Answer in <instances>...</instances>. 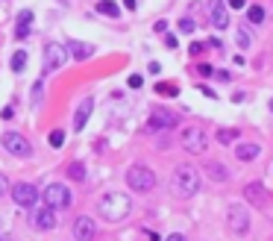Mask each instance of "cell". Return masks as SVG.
<instances>
[{
    "label": "cell",
    "instance_id": "8d00e7d4",
    "mask_svg": "<svg viewBox=\"0 0 273 241\" xmlns=\"http://www.w3.org/2000/svg\"><path fill=\"white\" fill-rule=\"evenodd\" d=\"M229 6H232V9H244V6H247V0H229Z\"/></svg>",
    "mask_w": 273,
    "mask_h": 241
},
{
    "label": "cell",
    "instance_id": "30bf717a",
    "mask_svg": "<svg viewBox=\"0 0 273 241\" xmlns=\"http://www.w3.org/2000/svg\"><path fill=\"white\" fill-rule=\"evenodd\" d=\"M97 235V224L88 215H80L73 221V238L77 241H91Z\"/></svg>",
    "mask_w": 273,
    "mask_h": 241
},
{
    "label": "cell",
    "instance_id": "44dd1931",
    "mask_svg": "<svg viewBox=\"0 0 273 241\" xmlns=\"http://www.w3.org/2000/svg\"><path fill=\"white\" fill-rule=\"evenodd\" d=\"M156 94H162V97H177L179 88H177L173 83H156Z\"/></svg>",
    "mask_w": 273,
    "mask_h": 241
},
{
    "label": "cell",
    "instance_id": "ac0fdd59",
    "mask_svg": "<svg viewBox=\"0 0 273 241\" xmlns=\"http://www.w3.org/2000/svg\"><path fill=\"white\" fill-rule=\"evenodd\" d=\"M238 159L241 162H253V159L259 156V144H253V141H247V144H238Z\"/></svg>",
    "mask_w": 273,
    "mask_h": 241
},
{
    "label": "cell",
    "instance_id": "7bdbcfd3",
    "mask_svg": "<svg viewBox=\"0 0 273 241\" xmlns=\"http://www.w3.org/2000/svg\"><path fill=\"white\" fill-rule=\"evenodd\" d=\"M150 241H162V238H159V235H156V232H150Z\"/></svg>",
    "mask_w": 273,
    "mask_h": 241
},
{
    "label": "cell",
    "instance_id": "484cf974",
    "mask_svg": "<svg viewBox=\"0 0 273 241\" xmlns=\"http://www.w3.org/2000/svg\"><path fill=\"white\" fill-rule=\"evenodd\" d=\"M247 18H250V24H261V21H264V9H261V6H250Z\"/></svg>",
    "mask_w": 273,
    "mask_h": 241
},
{
    "label": "cell",
    "instance_id": "60d3db41",
    "mask_svg": "<svg viewBox=\"0 0 273 241\" xmlns=\"http://www.w3.org/2000/svg\"><path fill=\"white\" fill-rule=\"evenodd\" d=\"M123 6H127V9H135L138 3H135V0H123Z\"/></svg>",
    "mask_w": 273,
    "mask_h": 241
},
{
    "label": "cell",
    "instance_id": "603a6c76",
    "mask_svg": "<svg viewBox=\"0 0 273 241\" xmlns=\"http://www.w3.org/2000/svg\"><path fill=\"white\" fill-rule=\"evenodd\" d=\"M235 138H238V130H232V127L229 130H217V141L220 144H232Z\"/></svg>",
    "mask_w": 273,
    "mask_h": 241
},
{
    "label": "cell",
    "instance_id": "e575fe53",
    "mask_svg": "<svg viewBox=\"0 0 273 241\" xmlns=\"http://www.w3.org/2000/svg\"><path fill=\"white\" fill-rule=\"evenodd\" d=\"M203 47H206V44H191V56H200V53H203Z\"/></svg>",
    "mask_w": 273,
    "mask_h": 241
},
{
    "label": "cell",
    "instance_id": "cb8c5ba5",
    "mask_svg": "<svg viewBox=\"0 0 273 241\" xmlns=\"http://www.w3.org/2000/svg\"><path fill=\"white\" fill-rule=\"evenodd\" d=\"M24 68H27V53H24V50H18V53L12 56V71L21 74Z\"/></svg>",
    "mask_w": 273,
    "mask_h": 241
},
{
    "label": "cell",
    "instance_id": "e0dca14e",
    "mask_svg": "<svg viewBox=\"0 0 273 241\" xmlns=\"http://www.w3.org/2000/svg\"><path fill=\"white\" fill-rule=\"evenodd\" d=\"M206 174H209L212 180H217V182H226V180H229V171H226L220 162H209V165H206Z\"/></svg>",
    "mask_w": 273,
    "mask_h": 241
},
{
    "label": "cell",
    "instance_id": "4316f807",
    "mask_svg": "<svg viewBox=\"0 0 273 241\" xmlns=\"http://www.w3.org/2000/svg\"><path fill=\"white\" fill-rule=\"evenodd\" d=\"M250 44H253V36H250L247 27H241L238 30V47H250Z\"/></svg>",
    "mask_w": 273,
    "mask_h": 241
},
{
    "label": "cell",
    "instance_id": "277c9868",
    "mask_svg": "<svg viewBox=\"0 0 273 241\" xmlns=\"http://www.w3.org/2000/svg\"><path fill=\"white\" fill-rule=\"evenodd\" d=\"M127 182L132 185V191L147 194V191H153V185H156V174H153L150 168H144V165H132V168L127 171Z\"/></svg>",
    "mask_w": 273,
    "mask_h": 241
},
{
    "label": "cell",
    "instance_id": "8fae6325",
    "mask_svg": "<svg viewBox=\"0 0 273 241\" xmlns=\"http://www.w3.org/2000/svg\"><path fill=\"white\" fill-rule=\"evenodd\" d=\"M12 197L18 206H33L38 200V191H36V185H30V182H18L12 188Z\"/></svg>",
    "mask_w": 273,
    "mask_h": 241
},
{
    "label": "cell",
    "instance_id": "83f0119b",
    "mask_svg": "<svg viewBox=\"0 0 273 241\" xmlns=\"http://www.w3.org/2000/svg\"><path fill=\"white\" fill-rule=\"evenodd\" d=\"M65 144V130H53L50 133V147H62Z\"/></svg>",
    "mask_w": 273,
    "mask_h": 241
},
{
    "label": "cell",
    "instance_id": "5bb4252c",
    "mask_svg": "<svg viewBox=\"0 0 273 241\" xmlns=\"http://www.w3.org/2000/svg\"><path fill=\"white\" fill-rule=\"evenodd\" d=\"M91 106H94V100H91V97H85L83 103H80L77 118H73V127H77V130H83V127H85V120H88V115H91Z\"/></svg>",
    "mask_w": 273,
    "mask_h": 241
},
{
    "label": "cell",
    "instance_id": "1f68e13d",
    "mask_svg": "<svg viewBox=\"0 0 273 241\" xmlns=\"http://www.w3.org/2000/svg\"><path fill=\"white\" fill-rule=\"evenodd\" d=\"M147 71L153 74V77H159V74H162V65H159V62H150V65H147Z\"/></svg>",
    "mask_w": 273,
    "mask_h": 241
},
{
    "label": "cell",
    "instance_id": "7402d4cb",
    "mask_svg": "<svg viewBox=\"0 0 273 241\" xmlns=\"http://www.w3.org/2000/svg\"><path fill=\"white\" fill-rule=\"evenodd\" d=\"M68 177H71L73 182H83L85 180V165L83 162H73L71 168H68Z\"/></svg>",
    "mask_w": 273,
    "mask_h": 241
},
{
    "label": "cell",
    "instance_id": "f546056e",
    "mask_svg": "<svg viewBox=\"0 0 273 241\" xmlns=\"http://www.w3.org/2000/svg\"><path fill=\"white\" fill-rule=\"evenodd\" d=\"M141 83H144V80H141V74H132L130 80H127V85H130V88H141Z\"/></svg>",
    "mask_w": 273,
    "mask_h": 241
},
{
    "label": "cell",
    "instance_id": "d6986e66",
    "mask_svg": "<svg viewBox=\"0 0 273 241\" xmlns=\"http://www.w3.org/2000/svg\"><path fill=\"white\" fill-rule=\"evenodd\" d=\"M30 21H33V12H30V9H24V12L18 15V38H24L27 33H30Z\"/></svg>",
    "mask_w": 273,
    "mask_h": 241
},
{
    "label": "cell",
    "instance_id": "836d02e7",
    "mask_svg": "<svg viewBox=\"0 0 273 241\" xmlns=\"http://www.w3.org/2000/svg\"><path fill=\"white\" fill-rule=\"evenodd\" d=\"M6 188H9V180H6V174H0V194H6Z\"/></svg>",
    "mask_w": 273,
    "mask_h": 241
},
{
    "label": "cell",
    "instance_id": "f35d334b",
    "mask_svg": "<svg viewBox=\"0 0 273 241\" xmlns=\"http://www.w3.org/2000/svg\"><path fill=\"white\" fill-rule=\"evenodd\" d=\"M153 30H156V33H165V30H167V24H165V21H156V24H153Z\"/></svg>",
    "mask_w": 273,
    "mask_h": 241
},
{
    "label": "cell",
    "instance_id": "d6a6232c",
    "mask_svg": "<svg viewBox=\"0 0 273 241\" xmlns=\"http://www.w3.org/2000/svg\"><path fill=\"white\" fill-rule=\"evenodd\" d=\"M0 118H3V120L15 118V109H12V106H6V109H3V112H0Z\"/></svg>",
    "mask_w": 273,
    "mask_h": 241
},
{
    "label": "cell",
    "instance_id": "7a4b0ae2",
    "mask_svg": "<svg viewBox=\"0 0 273 241\" xmlns=\"http://www.w3.org/2000/svg\"><path fill=\"white\" fill-rule=\"evenodd\" d=\"M197 191H200V174L191 165H182L173 171V194L177 197H194Z\"/></svg>",
    "mask_w": 273,
    "mask_h": 241
},
{
    "label": "cell",
    "instance_id": "4dcf8cb0",
    "mask_svg": "<svg viewBox=\"0 0 273 241\" xmlns=\"http://www.w3.org/2000/svg\"><path fill=\"white\" fill-rule=\"evenodd\" d=\"M197 71H200L203 77H214V68L209 65V62H203V65H197Z\"/></svg>",
    "mask_w": 273,
    "mask_h": 241
},
{
    "label": "cell",
    "instance_id": "6da1fadb",
    "mask_svg": "<svg viewBox=\"0 0 273 241\" xmlns=\"http://www.w3.org/2000/svg\"><path fill=\"white\" fill-rule=\"evenodd\" d=\"M100 215L106 218V221H123V218L130 215V209H132V203H130V197L127 194H120V191H109V194H103L100 197Z\"/></svg>",
    "mask_w": 273,
    "mask_h": 241
},
{
    "label": "cell",
    "instance_id": "ab89813d",
    "mask_svg": "<svg viewBox=\"0 0 273 241\" xmlns=\"http://www.w3.org/2000/svg\"><path fill=\"white\" fill-rule=\"evenodd\" d=\"M200 91H203V94H206V97H212V100H214V97H217V94H214V91H212V88H206V85H200Z\"/></svg>",
    "mask_w": 273,
    "mask_h": 241
},
{
    "label": "cell",
    "instance_id": "d590c367",
    "mask_svg": "<svg viewBox=\"0 0 273 241\" xmlns=\"http://www.w3.org/2000/svg\"><path fill=\"white\" fill-rule=\"evenodd\" d=\"M165 47H170V50L177 47V36H165Z\"/></svg>",
    "mask_w": 273,
    "mask_h": 241
},
{
    "label": "cell",
    "instance_id": "9c48e42d",
    "mask_svg": "<svg viewBox=\"0 0 273 241\" xmlns=\"http://www.w3.org/2000/svg\"><path fill=\"white\" fill-rule=\"evenodd\" d=\"M177 124H179V118L173 115V112L156 109L153 115H150V120H147V130H150V133H159V130H173Z\"/></svg>",
    "mask_w": 273,
    "mask_h": 241
},
{
    "label": "cell",
    "instance_id": "5b68a950",
    "mask_svg": "<svg viewBox=\"0 0 273 241\" xmlns=\"http://www.w3.org/2000/svg\"><path fill=\"white\" fill-rule=\"evenodd\" d=\"M226 221H229V229L235 235H247L250 232V209H244L241 203H232L226 209Z\"/></svg>",
    "mask_w": 273,
    "mask_h": 241
},
{
    "label": "cell",
    "instance_id": "ba28073f",
    "mask_svg": "<svg viewBox=\"0 0 273 241\" xmlns=\"http://www.w3.org/2000/svg\"><path fill=\"white\" fill-rule=\"evenodd\" d=\"M3 147L12 153V156H18V159H27L30 153H33V147H30V141H27L21 133H3Z\"/></svg>",
    "mask_w": 273,
    "mask_h": 241
},
{
    "label": "cell",
    "instance_id": "2e32d148",
    "mask_svg": "<svg viewBox=\"0 0 273 241\" xmlns=\"http://www.w3.org/2000/svg\"><path fill=\"white\" fill-rule=\"evenodd\" d=\"M68 53H71L73 59H88V56H91V47H88V44H83V41H68Z\"/></svg>",
    "mask_w": 273,
    "mask_h": 241
},
{
    "label": "cell",
    "instance_id": "f6af8a7d",
    "mask_svg": "<svg viewBox=\"0 0 273 241\" xmlns=\"http://www.w3.org/2000/svg\"><path fill=\"white\" fill-rule=\"evenodd\" d=\"M270 112H273V100H270Z\"/></svg>",
    "mask_w": 273,
    "mask_h": 241
},
{
    "label": "cell",
    "instance_id": "f1b7e54d",
    "mask_svg": "<svg viewBox=\"0 0 273 241\" xmlns=\"http://www.w3.org/2000/svg\"><path fill=\"white\" fill-rule=\"evenodd\" d=\"M179 33H194V21H191V18H182V21H179Z\"/></svg>",
    "mask_w": 273,
    "mask_h": 241
},
{
    "label": "cell",
    "instance_id": "74e56055",
    "mask_svg": "<svg viewBox=\"0 0 273 241\" xmlns=\"http://www.w3.org/2000/svg\"><path fill=\"white\" fill-rule=\"evenodd\" d=\"M214 77H217L220 83H229V74H226V71H214Z\"/></svg>",
    "mask_w": 273,
    "mask_h": 241
},
{
    "label": "cell",
    "instance_id": "d4e9b609",
    "mask_svg": "<svg viewBox=\"0 0 273 241\" xmlns=\"http://www.w3.org/2000/svg\"><path fill=\"white\" fill-rule=\"evenodd\" d=\"M41 97H44V83H41V80H36V83H33V97H30V103H33V106H38V103H41Z\"/></svg>",
    "mask_w": 273,
    "mask_h": 241
},
{
    "label": "cell",
    "instance_id": "9a60e30c",
    "mask_svg": "<svg viewBox=\"0 0 273 241\" xmlns=\"http://www.w3.org/2000/svg\"><path fill=\"white\" fill-rule=\"evenodd\" d=\"M36 227L44 229V232L56 227V215H53V209H50V206H47V209H41V212L36 215Z\"/></svg>",
    "mask_w": 273,
    "mask_h": 241
},
{
    "label": "cell",
    "instance_id": "4fadbf2b",
    "mask_svg": "<svg viewBox=\"0 0 273 241\" xmlns=\"http://www.w3.org/2000/svg\"><path fill=\"white\" fill-rule=\"evenodd\" d=\"M209 12H212V24L217 27V30H224V27L229 24V12H226V0H212Z\"/></svg>",
    "mask_w": 273,
    "mask_h": 241
},
{
    "label": "cell",
    "instance_id": "7c38bea8",
    "mask_svg": "<svg viewBox=\"0 0 273 241\" xmlns=\"http://www.w3.org/2000/svg\"><path fill=\"white\" fill-rule=\"evenodd\" d=\"M244 197H247L250 206H256V209H264V206H267V191H264V185H259V182H250L247 188H244Z\"/></svg>",
    "mask_w": 273,
    "mask_h": 241
},
{
    "label": "cell",
    "instance_id": "ffe728a7",
    "mask_svg": "<svg viewBox=\"0 0 273 241\" xmlns=\"http://www.w3.org/2000/svg\"><path fill=\"white\" fill-rule=\"evenodd\" d=\"M97 12L109 15V18H118L120 9H118V3H112V0H100V3H97Z\"/></svg>",
    "mask_w": 273,
    "mask_h": 241
},
{
    "label": "cell",
    "instance_id": "b9f144b4",
    "mask_svg": "<svg viewBox=\"0 0 273 241\" xmlns=\"http://www.w3.org/2000/svg\"><path fill=\"white\" fill-rule=\"evenodd\" d=\"M167 241H188V238H185V235H179V232H177V235H170Z\"/></svg>",
    "mask_w": 273,
    "mask_h": 241
},
{
    "label": "cell",
    "instance_id": "3957f363",
    "mask_svg": "<svg viewBox=\"0 0 273 241\" xmlns=\"http://www.w3.org/2000/svg\"><path fill=\"white\" fill-rule=\"evenodd\" d=\"M179 144H182V150H188L191 156H200V153H206V133H203V127H197V124H191V127H185L182 133H179Z\"/></svg>",
    "mask_w": 273,
    "mask_h": 241
},
{
    "label": "cell",
    "instance_id": "ee69618b",
    "mask_svg": "<svg viewBox=\"0 0 273 241\" xmlns=\"http://www.w3.org/2000/svg\"><path fill=\"white\" fill-rule=\"evenodd\" d=\"M0 241H12V238H9V235H0Z\"/></svg>",
    "mask_w": 273,
    "mask_h": 241
},
{
    "label": "cell",
    "instance_id": "52a82bcc",
    "mask_svg": "<svg viewBox=\"0 0 273 241\" xmlns=\"http://www.w3.org/2000/svg\"><path fill=\"white\" fill-rule=\"evenodd\" d=\"M65 59H68V47L65 44H47L44 47V74H53V71H59L62 65H65Z\"/></svg>",
    "mask_w": 273,
    "mask_h": 241
},
{
    "label": "cell",
    "instance_id": "8992f818",
    "mask_svg": "<svg viewBox=\"0 0 273 241\" xmlns=\"http://www.w3.org/2000/svg\"><path fill=\"white\" fill-rule=\"evenodd\" d=\"M44 203L56 212V209H68L71 203V191H68V185H62V182H50L47 188H44Z\"/></svg>",
    "mask_w": 273,
    "mask_h": 241
}]
</instances>
